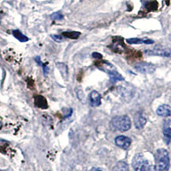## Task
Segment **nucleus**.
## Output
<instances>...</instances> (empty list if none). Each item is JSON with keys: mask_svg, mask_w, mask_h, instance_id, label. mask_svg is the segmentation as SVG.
<instances>
[{"mask_svg": "<svg viewBox=\"0 0 171 171\" xmlns=\"http://www.w3.org/2000/svg\"><path fill=\"white\" fill-rule=\"evenodd\" d=\"M155 171H168L170 166V160L168 152L166 149L161 148L157 150L155 153Z\"/></svg>", "mask_w": 171, "mask_h": 171, "instance_id": "f257e3e1", "label": "nucleus"}, {"mask_svg": "<svg viewBox=\"0 0 171 171\" xmlns=\"http://www.w3.org/2000/svg\"><path fill=\"white\" fill-rule=\"evenodd\" d=\"M132 121L129 116L126 115H116L110 121V128L119 132H127L131 128Z\"/></svg>", "mask_w": 171, "mask_h": 171, "instance_id": "f03ea898", "label": "nucleus"}, {"mask_svg": "<svg viewBox=\"0 0 171 171\" xmlns=\"http://www.w3.org/2000/svg\"><path fill=\"white\" fill-rule=\"evenodd\" d=\"M134 171H155L153 165L142 154H136L132 161Z\"/></svg>", "mask_w": 171, "mask_h": 171, "instance_id": "7ed1b4c3", "label": "nucleus"}, {"mask_svg": "<svg viewBox=\"0 0 171 171\" xmlns=\"http://www.w3.org/2000/svg\"><path fill=\"white\" fill-rule=\"evenodd\" d=\"M145 53L149 56H159L171 58V47H164L162 45L156 46L152 49L145 51Z\"/></svg>", "mask_w": 171, "mask_h": 171, "instance_id": "20e7f679", "label": "nucleus"}, {"mask_svg": "<svg viewBox=\"0 0 171 171\" xmlns=\"http://www.w3.org/2000/svg\"><path fill=\"white\" fill-rule=\"evenodd\" d=\"M134 68L141 74H152L156 70V67L152 63L146 62H140L135 63Z\"/></svg>", "mask_w": 171, "mask_h": 171, "instance_id": "39448f33", "label": "nucleus"}, {"mask_svg": "<svg viewBox=\"0 0 171 171\" xmlns=\"http://www.w3.org/2000/svg\"><path fill=\"white\" fill-rule=\"evenodd\" d=\"M163 140L165 144L168 145L171 141V115L167 117V119L163 122Z\"/></svg>", "mask_w": 171, "mask_h": 171, "instance_id": "423d86ee", "label": "nucleus"}, {"mask_svg": "<svg viewBox=\"0 0 171 171\" xmlns=\"http://www.w3.org/2000/svg\"><path fill=\"white\" fill-rule=\"evenodd\" d=\"M131 143H132V140L129 137L125 136V135H118L115 137V144L120 148L124 150L128 149L129 146H131Z\"/></svg>", "mask_w": 171, "mask_h": 171, "instance_id": "0eeeda50", "label": "nucleus"}, {"mask_svg": "<svg viewBox=\"0 0 171 171\" xmlns=\"http://www.w3.org/2000/svg\"><path fill=\"white\" fill-rule=\"evenodd\" d=\"M134 126L137 129H141L145 127L147 121V118L142 112H137L134 116Z\"/></svg>", "mask_w": 171, "mask_h": 171, "instance_id": "6e6552de", "label": "nucleus"}, {"mask_svg": "<svg viewBox=\"0 0 171 171\" xmlns=\"http://www.w3.org/2000/svg\"><path fill=\"white\" fill-rule=\"evenodd\" d=\"M89 101L92 106L98 107L101 104V95L97 91H93L89 94Z\"/></svg>", "mask_w": 171, "mask_h": 171, "instance_id": "1a4fd4ad", "label": "nucleus"}, {"mask_svg": "<svg viewBox=\"0 0 171 171\" xmlns=\"http://www.w3.org/2000/svg\"><path fill=\"white\" fill-rule=\"evenodd\" d=\"M127 43L129 45H138V44H146V45H151L154 43L152 40H150L147 38H130L127 40Z\"/></svg>", "mask_w": 171, "mask_h": 171, "instance_id": "9d476101", "label": "nucleus"}, {"mask_svg": "<svg viewBox=\"0 0 171 171\" xmlns=\"http://www.w3.org/2000/svg\"><path fill=\"white\" fill-rule=\"evenodd\" d=\"M157 114L162 117H168L171 115V107L168 104H162L157 110Z\"/></svg>", "mask_w": 171, "mask_h": 171, "instance_id": "9b49d317", "label": "nucleus"}, {"mask_svg": "<svg viewBox=\"0 0 171 171\" xmlns=\"http://www.w3.org/2000/svg\"><path fill=\"white\" fill-rule=\"evenodd\" d=\"M106 72L108 73V75H109L110 78V80L112 81H123L124 80V78L122 77L120 74H119L118 72L115 70L114 68H111V69H107Z\"/></svg>", "mask_w": 171, "mask_h": 171, "instance_id": "f8f14e48", "label": "nucleus"}, {"mask_svg": "<svg viewBox=\"0 0 171 171\" xmlns=\"http://www.w3.org/2000/svg\"><path fill=\"white\" fill-rule=\"evenodd\" d=\"M111 171H128V163L124 161H120L113 167Z\"/></svg>", "mask_w": 171, "mask_h": 171, "instance_id": "ddd939ff", "label": "nucleus"}, {"mask_svg": "<svg viewBox=\"0 0 171 171\" xmlns=\"http://www.w3.org/2000/svg\"><path fill=\"white\" fill-rule=\"evenodd\" d=\"M12 34L14 37L21 42H27V41L29 40L28 37L25 36L20 30H14V31H12Z\"/></svg>", "mask_w": 171, "mask_h": 171, "instance_id": "4468645a", "label": "nucleus"}, {"mask_svg": "<svg viewBox=\"0 0 171 171\" xmlns=\"http://www.w3.org/2000/svg\"><path fill=\"white\" fill-rule=\"evenodd\" d=\"M56 67L59 69V71L61 73V75H62V77L67 79L68 75V66L64 64V63H62V62H59V63H56Z\"/></svg>", "mask_w": 171, "mask_h": 171, "instance_id": "2eb2a0df", "label": "nucleus"}, {"mask_svg": "<svg viewBox=\"0 0 171 171\" xmlns=\"http://www.w3.org/2000/svg\"><path fill=\"white\" fill-rule=\"evenodd\" d=\"M81 35V33L80 32H64L63 34H62V36L65 38H68V39H72V40H77L79 36Z\"/></svg>", "mask_w": 171, "mask_h": 171, "instance_id": "dca6fc26", "label": "nucleus"}, {"mask_svg": "<svg viewBox=\"0 0 171 171\" xmlns=\"http://www.w3.org/2000/svg\"><path fill=\"white\" fill-rule=\"evenodd\" d=\"M36 104L38 106H40L41 108H46V100L44 99L43 97L38 96L36 97Z\"/></svg>", "mask_w": 171, "mask_h": 171, "instance_id": "f3484780", "label": "nucleus"}, {"mask_svg": "<svg viewBox=\"0 0 171 171\" xmlns=\"http://www.w3.org/2000/svg\"><path fill=\"white\" fill-rule=\"evenodd\" d=\"M35 61H36V62H37L38 63L40 64V65H41V67H42L44 69V73H45V75H46L47 73L49 72V68H48L46 65H45L43 62H41L40 58V57H38V56L37 57H35Z\"/></svg>", "mask_w": 171, "mask_h": 171, "instance_id": "a211bd4d", "label": "nucleus"}, {"mask_svg": "<svg viewBox=\"0 0 171 171\" xmlns=\"http://www.w3.org/2000/svg\"><path fill=\"white\" fill-rule=\"evenodd\" d=\"M51 18L52 20H56V21H60V20H62L63 16L61 12H55L51 15Z\"/></svg>", "mask_w": 171, "mask_h": 171, "instance_id": "6ab92c4d", "label": "nucleus"}, {"mask_svg": "<svg viewBox=\"0 0 171 171\" xmlns=\"http://www.w3.org/2000/svg\"><path fill=\"white\" fill-rule=\"evenodd\" d=\"M51 38L53 39V40L56 41V42H62L64 40V37L62 35H58V34H53L51 35Z\"/></svg>", "mask_w": 171, "mask_h": 171, "instance_id": "aec40b11", "label": "nucleus"}, {"mask_svg": "<svg viewBox=\"0 0 171 171\" xmlns=\"http://www.w3.org/2000/svg\"><path fill=\"white\" fill-rule=\"evenodd\" d=\"M92 56H93V57L95 58V59H101V58H102V55L98 52H94L92 54Z\"/></svg>", "mask_w": 171, "mask_h": 171, "instance_id": "412c9836", "label": "nucleus"}, {"mask_svg": "<svg viewBox=\"0 0 171 171\" xmlns=\"http://www.w3.org/2000/svg\"><path fill=\"white\" fill-rule=\"evenodd\" d=\"M93 171H105V170H104V169H102V168H94Z\"/></svg>", "mask_w": 171, "mask_h": 171, "instance_id": "4be33fe9", "label": "nucleus"}, {"mask_svg": "<svg viewBox=\"0 0 171 171\" xmlns=\"http://www.w3.org/2000/svg\"><path fill=\"white\" fill-rule=\"evenodd\" d=\"M2 127H3V123H2V121H0V129L2 128Z\"/></svg>", "mask_w": 171, "mask_h": 171, "instance_id": "5701e85b", "label": "nucleus"}]
</instances>
